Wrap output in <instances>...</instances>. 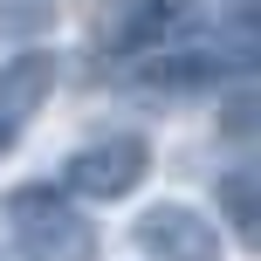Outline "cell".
<instances>
[{"label": "cell", "mask_w": 261, "mask_h": 261, "mask_svg": "<svg viewBox=\"0 0 261 261\" xmlns=\"http://www.w3.org/2000/svg\"><path fill=\"white\" fill-rule=\"evenodd\" d=\"M144 172H151V144L138 138V130H110V138L96 144H76V151L62 158V193L69 199H130L144 186Z\"/></svg>", "instance_id": "2"}, {"label": "cell", "mask_w": 261, "mask_h": 261, "mask_svg": "<svg viewBox=\"0 0 261 261\" xmlns=\"http://www.w3.org/2000/svg\"><path fill=\"white\" fill-rule=\"evenodd\" d=\"M130 241H138L144 261H227L220 227H213L199 206H186V199H158V206H144L138 220H130Z\"/></svg>", "instance_id": "3"}, {"label": "cell", "mask_w": 261, "mask_h": 261, "mask_svg": "<svg viewBox=\"0 0 261 261\" xmlns=\"http://www.w3.org/2000/svg\"><path fill=\"white\" fill-rule=\"evenodd\" d=\"M0 227H7V241H14L21 261H96L103 254L90 213L62 186H14L0 199Z\"/></svg>", "instance_id": "1"}, {"label": "cell", "mask_w": 261, "mask_h": 261, "mask_svg": "<svg viewBox=\"0 0 261 261\" xmlns=\"http://www.w3.org/2000/svg\"><path fill=\"white\" fill-rule=\"evenodd\" d=\"M55 0H0V28L7 35H28V28H48Z\"/></svg>", "instance_id": "7"}, {"label": "cell", "mask_w": 261, "mask_h": 261, "mask_svg": "<svg viewBox=\"0 0 261 261\" xmlns=\"http://www.w3.org/2000/svg\"><path fill=\"white\" fill-rule=\"evenodd\" d=\"M220 130H227V138H248V130H254V83L248 76H241L234 96L220 103Z\"/></svg>", "instance_id": "6"}, {"label": "cell", "mask_w": 261, "mask_h": 261, "mask_svg": "<svg viewBox=\"0 0 261 261\" xmlns=\"http://www.w3.org/2000/svg\"><path fill=\"white\" fill-rule=\"evenodd\" d=\"M213 206H220V220L234 227V241H261V193H254V172L248 165H234V172H220L213 179Z\"/></svg>", "instance_id": "5"}, {"label": "cell", "mask_w": 261, "mask_h": 261, "mask_svg": "<svg viewBox=\"0 0 261 261\" xmlns=\"http://www.w3.org/2000/svg\"><path fill=\"white\" fill-rule=\"evenodd\" d=\"M55 96V55L48 48H21L0 69V151L41 117V103Z\"/></svg>", "instance_id": "4"}]
</instances>
